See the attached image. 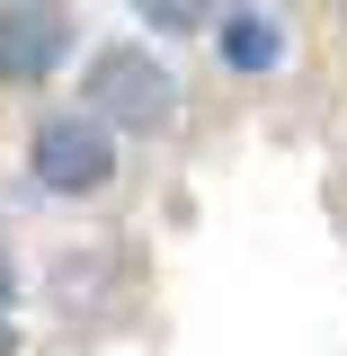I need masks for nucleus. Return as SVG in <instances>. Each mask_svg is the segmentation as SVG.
<instances>
[{
	"label": "nucleus",
	"instance_id": "nucleus-2",
	"mask_svg": "<svg viewBox=\"0 0 347 356\" xmlns=\"http://www.w3.org/2000/svg\"><path fill=\"white\" fill-rule=\"evenodd\" d=\"M36 178L54 196H98L116 178V125L107 116H45L36 125Z\"/></svg>",
	"mask_w": 347,
	"mask_h": 356
},
{
	"label": "nucleus",
	"instance_id": "nucleus-4",
	"mask_svg": "<svg viewBox=\"0 0 347 356\" xmlns=\"http://www.w3.org/2000/svg\"><path fill=\"white\" fill-rule=\"evenodd\" d=\"M223 63H232V72H276V63H285V18L232 9V18H223Z\"/></svg>",
	"mask_w": 347,
	"mask_h": 356
},
{
	"label": "nucleus",
	"instance_id": "nucleus-1",
	"mask_svg": "<svg viewBox=\"0 0 347 356\" xmlns=\"http://www.w3.org/2000/svg\"><path fill=\"white\" fill-rule=\"evenodd\" d=\"M81 107H89V116H107V125H125V134H161V125L178 116V81L152 63V54L116 44V54H98V63H89Z\"/></svg>",
	"mask_w": 347,
	"mask_h": 356
},
{
	"label": "nucleus",
	"instance_id": "nucleus-3",
	"mask_svg": "<svg viewBox=\"0 0 347 356\" xmlns=\"http://www.w3.org/2000/svg\"><path fill=\"white\" fill-rule=\"evenodd\" d=\"M72 9L63 0H0V81H45L72 54Z\"/></svg>",
	"mask_w": 347,
	"mask_h": 356
},
{
	"label": "nucleus",
	"instance_id": "nucleus-6",
	"mask_svg": "<svg viewBox=\"0 0 347 356\" xmlns=\"http://www.w3.org/2000/svg\"><path fill=\"white\" fill-rule=\"evenodd\" d=\"M9 294H18V276H9V259H0V348H9Z\"/></svg>",
	"mask_w": 347,
	"mask_h": 356
},
{
	"label": "nucleus",
	"instance_id": "nucleus-5",
	"mask_svg": "<svg viewBox=\"0 0 347 356\" xmlns=\"http://www.w3.org/2000/svg\"><path fill=\"white\" fill-rule=\"evenodd\" d=\"M134 9H143V18H152V27H161V36H196V27H205V9H214V0H134Z\"/></svg>",
	"mask_w": 347,
	"mask_h": 356
}]
</instances>
